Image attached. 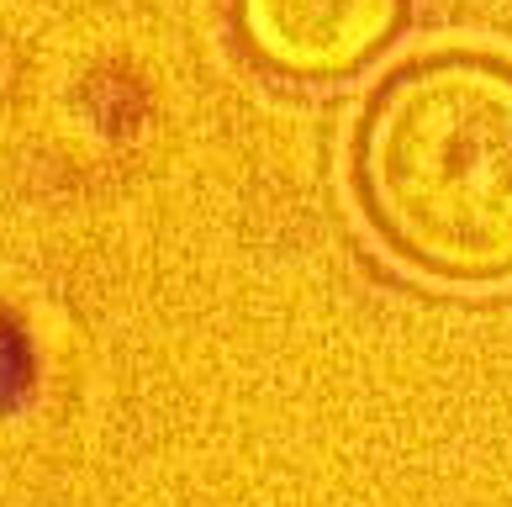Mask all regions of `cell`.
<instances>
[{
    "instance_id": "cell-2",
    "label": "cell",
    "mask_w": 512,
    "mask_h": 507,
    "mask_svg": "<svg viewBox=\"0 0 512 507\" xmlns=\"http://www.w3.org/2000/svg\"><path fill=\"white\" fill-rule=\"evenodd\" d=\"M407 0H233L238 43L259 69L301 85H338L396 43Z\"/></svg>"
},
{
    "instance_id": "cell-1",
    "label": "cell",
    "mask_w": 512,
    "mask_h": 507,
    "mask_svg": "<svg viewBox=\"0 0 512 507\" xmlns=\"http://www.w3.org/2000/svg\"><path fill=\"white\" fill-rule=\"evenodd\" d=\"M349 180L375 243L439 286H512V64L444 48L359 111Z\"/></svg>"
}]
</instances>
